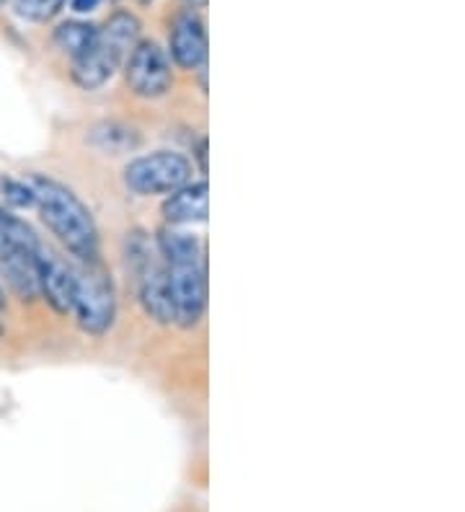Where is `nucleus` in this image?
I'll return each instance as SVG.
<instances>
[{
    "label": "nucleus",
    "mask_w": 465,
    "mask_h": 512,
    "mask_svg": "<svg viewBox=\"0 0 465 512\" xmlns=\"http://www.w3.org/2000/svg\"><path fill=\"white\" fill-rule=\"evenodd\" d=\"M57 50L65 52L70 60L86 55L91 50L96 39H99V26L91 21H62L52 34Z\"/></svg>",
    "instance_id": "9b49d317"
},
{
    "label": "nucleus",
    "mask_w": 465,
    "mask_h": 512,
    "mask_svg": "<svg viewBox=\"0 0 465 512\" xmlns=\"http://www.w3.org/2000/svg\"><path fill=\"white\" fill-rule=\"evenodd\" d=\"M186 6H192V8H202L207 3V0H184Z\"/></svg>",
    "instance_id": "f3484780"
},
{
    "label": "nucleus",
    "mask_w": 465,
    "mask_h": 512,
    "mask_svg": "<svg viewBox=\"0 0 465 512\" xmlns=\"http://www.w3.org/2000/svg\"><path fill=\"white\" fill-rule=\"evenodd\" d=\"M0 194L3 202L13 210H29L37 205V194L29 179H16V176H0Z\"/></svg>",
    "instance_id": "ddd939ff"
},
{
    "label": "nucleus",
    "mask_w": 465,
    "mask_h": 512,
    "mask_svg": "<svg viewBox=\"0 0 465 512\" xmlns=\"http://www.w3.org/2000/svg\"><path fill=\"white\" fill-rule=\"evenodd\" d=\"M93 143L101 145L104 150H132L137 148L140 138H137L132 127L119 125V122H104V125L93 130Z\"/></svg>",
    "instance_id": "f8f14e48"
},
{
    "label": "nucleus",
    "mask_w": 465,
    "mask_h": 512,
    "mask_svg": "<svg viewBox=\"0 0 465 512\" xmlns=\"http://www.w3.org/2000/svg\"><path fill=\"white\" fill-rule=\"evenodd\" d=\"M171 57L174 63L184 70H199L207 65V29L205 21L194 11L179 13L171 24V37H168Z\"/></svg>",
    "instance_id": "6e6552de"
},
{
    "label": "nucleus",
    "mask_w": 465,
    "mask_h": 512,
    "mask_svg": "<svg viewBox=\"0 0 465 512\" xmlns=\"http://www.w3.org/2000/svg\"><path fill=\"white\" fill-rule=\"evenodd\" d=\"M155 246L166 262L174 324L181 329H194L207 308L205 246L197 236L171 228V225L158 233Z\"/></svg>",
    "instance_id": "f257e3e1"
},
{
    "label": "nucleus",
    "mask_w": 465,
    "mask_h": 512,
    "mask_svg": "<svg viewBox=\"0 0 465 512\" xmlns=\"http://www.w3.org/2000/svg\"><path fill=\"white\" fill-rule=\"evenodd\" d=\"M6 3H8V0H0V6H6Z\"/></svg>",
    "instance_id": "6ab92c4d"
},
{
    "label": "nucleus",
    "mask_w": 465,
    "mask_h": 512,
    "mask_svg": "<svg viewBox=\"0 0 465 512\" xmlns=\"http://www.w3.org/2000/svg\"><path fill=\"white\" fill-rule=\"evenodd\" d=\"M8 298H6V288H3V280H0V311H6Z\"/></svg>",
    "instance_id": "dca6fc26"
},
{
    "label": "nucleus",
    "mask_w": 465,
    "mask_h": 512,
    "mask_svg": "<svg viewBox=\"0 0 465 512\" xmlns=\"http://www.w3.org/2000/svg\"><path fill=\"white\" fill-rule=\"evenodd\" d=\"M163 220L171 228L197 225L207 220V182H189L171 192L161 207Z\"/></svg>",
    "instance_id": "9d476101"
},
{
    "label": "nucleus",
    "mask_w": 465,
    "mask_h": 512,
    "mask_svg": "<svg viewBox=\"0 0 465 512\" xmlns=\"http://www.w3.org/2000/svg\"><path fill=\"white\" fill-rule=\"evenodd\" d=\"M124 78H127L132 94L140 99H161L174 86L166 50H161V44L150 42V39H140L135 50L127 55Z\"/></svg>",
    "instance_id": "423d86ee"
},
{
    "label": "nucleus",
    "mask_w": 465,
    "mask_h": 512,
    "mask_svg": "<svg viewBox=\"0 0 465 512\" xmlns=\"http://www.w3.org/2000/svg\"><path fill=\"white\" fill-rule=\"evenodd\" d=\"M127 264L135 277L137 300H140L145 316L153 319L155 324H174L166 262H163L158 246L145 238V233L135 231L127 238Z\"/></svg>",
    "instance_id": "7ed1b4c3"
},
{
    "label": "nucleus",
    "mask_w": 465,
    "mask_h": 512,
    "mask_svg": "<svg viewBox=\"0 0 465 512\" xmlns=\"http://www.w3.org/2000/svg\"><path fill=\"white\" fill-rule=\"evenodd\" d=\"M192 161L176 150H153L137 156L124 169V187L137 197H161L192 182Z\"/></svg>",
    "instance_id": "39448f33"
},
{
    "label": "nucleus",
    "mask_w": 465,
    "mask_h": 512,
    "mask_svg": "<svg viewBox=\"0 0 465 512\" xmlns=\"http://www.w3.org/2000/svg\"><path fill=\"white\" fill-rule=\"evenodd\" d=\"M68 0H13V11L16 16L31 24H44V21L55 19Z\"/></svg>",
    "instance_id": "4468645a"
},
{
    "label": "nucleus",
    "mask_w": 465,
    "mask_h": 512,
    "mask_svg": "<svg viewBox=\"0 0 465 512\" xmlns=\"http://www.w3.org/2000/svg\"><path fill=\"white\" fill-rule=\"evenodd\" d=\"M124 60L127 57L117 47H112L106 39L99 37L86 55L75 57L73 65H70V75H73V83L78 88H83V91H96V88L104 86L117 73Z\"/></svg>",
    "instance_id": "1a4fd4ad"
},
{
    "label": "nucleus",
    "mask_w": 465,
    "mask_h": 512,
    "mask_svg": "<svg viewBox=\"0 0 465 512\" xmlns=\"http://www.w3.org/2000/svg\"><path fill=\"white\" fill-rule=\"evenodd\" d=\"M101 6V0H70V8L75 13H91Z\"/></svg>",
    "instance_id": "2eb2a0df"
},
{
    "label": "nucleus",
    "mask_w": 465,
    "mask_h": 512,
    "mask_svg": "<svg viewBox=\"0 0 465 512\" xmlns=\"http://www.w3.org/2000/svg\"><path fill=\"white\" fill-rule=\"evenodd\" d=\"M0 339H3V324H0Z\"/></svg>",
    "instance_id": "a211bd4d"
},
{
    "label": "nucleus",
    "mask_w": 465,
    "mask_h": 512,
    "mask_svg": "<svg viewBox=\"0 0 465 512\" xmlns=\"http://www.w3.org/2000/svg\"><path fill=\"white\" fill-rule=\"evenodd\" d=\"M117 308V288L104 264L93 262L75 269L73 316L83 334L96 339L109 334L117 321Z\"/></svg>",
    "instance_id": "20e7f679"
},
{
    "label": "nucleus",
    "mask_w": 465,
    "mask_h": 512,
    "mask_svg": "<svg viewBox=\"0 0 465 512\" xmlns=\"http://www.w3.org/2000/svg\"><path fill=\"white\" fill-rule=\"evenodd\" d=\"M37 288L39 298L57 313V316H68L73 313L75 300V267L65 264L50 254L47 249L39 251L37 256Z\"/></svg>",
    "instance_id": "0eeeda50"
},
{
    "label": "nucleus",
    "mask_w": 465,
    "mask_h": 512,
    "mask_svg": "<svg viewBox=\"0 0 465 512\" xmlns=\"http://www.w3.org/2000/svg\"><path fill=\"white\" fill-rule=\"evenodd\" d=\"M29 182L37 194L34 207L39 210V218L65 246V251H70L83 264L101 262L99 225L81 197L52 176L31 174Z\"/></svg>",
    "instance_id": "f03ea898"
}]
</instances>
